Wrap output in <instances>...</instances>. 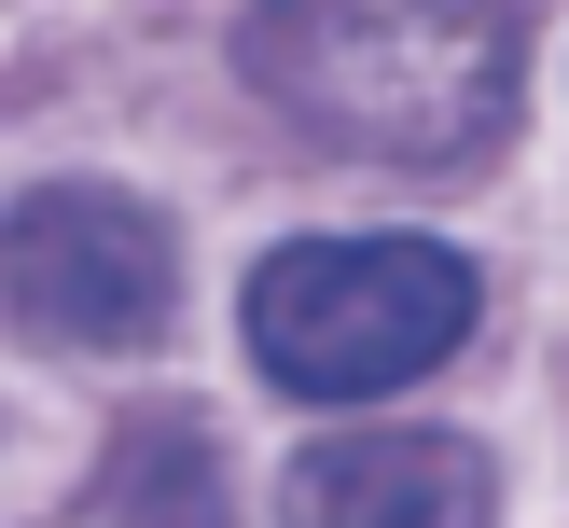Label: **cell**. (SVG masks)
Here are the masks:
<instances>
[{
	"instance_id": "obj_1",
	"label": "cell",
	"mask_w": 569,
	"mask_h": 528,
	"mask_svg": "<svg viewBox=\"0 0 569 528\" xmlns=\"http://www.w3.org/2000/svg\"><path fill=\"white\" fill-rule=\"evenodd\" d=\"M250 83L376 167H472L515 111V0H250Z\"/></svg>"
},
{
	"instance_id": "obj_2",
	"label": "cell",
	"mask_w": 569,
	"mask_h": 528,
	"mask_svg": "<svg viewBox=\"0 0 569 528\" xmlns=\"http://www.w3.org/2000/svg\"><path fill=\"white\" fill-rule=\"evenodd\" d=\"M472 333V265L431 237H292L250 278V361L306 404H376Z\"/></svg>"
},
{
	"instance_id": "obj_3",
	"label": "cell",
	"mask_w": 569,
	"mask_h": 528,
	"mask_svg": "<svg viewBox=\"0 0 569 528\" xmlns=\"http://www.w3.org/2000/svg\"><path fill=\"white\" fill-rule=\"evenodd\" d=\"M0 306H14L42 348H139V333L181 306V265H167V222L139 195L56 181L28 209H0Z\"/></svg>"
},
{
	"instance_id": "obj_4",
	"label": "cell",
	"mask_w": 569,
	"mask_h": 528,
	"mask_svg": "<svg viewBox=\"0 0 569 528\" xmlns=\"http://www.w3.org/2000/svg\"><path fill=\"white\" fill-rule=\"evenodd\" d=\"M500 472L459 431H333L292 459V528H487Z\"/></svg>"
},
{
	"instance_id": "obj_5",
	"label": "cell",
	"mask_w": 569,
	"mask_h": 528,
	"mask_svg": "<svg viewBox=\"0 0 569 528\" xmlns=\"http://www.w3.org/2000/svg\"><path fill=\"white\" fill-rule=\"evenodd\" d=\"M111 515H126V528H222V459L194 431H126V459H111Z\"/></svg>"
}]
</instances>
